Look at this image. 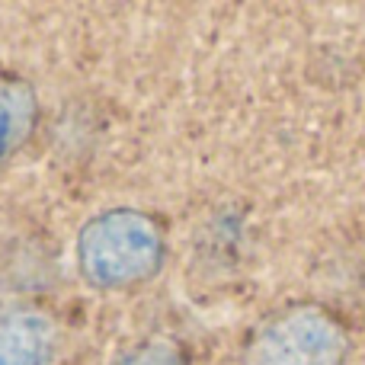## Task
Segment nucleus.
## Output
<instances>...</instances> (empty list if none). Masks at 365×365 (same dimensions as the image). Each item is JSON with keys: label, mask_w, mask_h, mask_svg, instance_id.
I'll return each mask as SVG.
<instances>
[{"label": "nucleus", "mask_w": 365, "mask_h": 365, "mask_svg": "<svg viewBox=\"0 0 365 365\" xmlns=\"http://www.w3.org/2000/svg\"><path fill=\"white\" fill-rule=\"evenodd\" d=\"M167 263V225L148 208L113 205L74 234V269L93 292H132L154 282Z\"/></svg>", "instance_id": "1"}, {"label": "nucleus", "mask_w": 365, "mask_h": 365, "mask_svg": "<svg viewBox=\"0 0 365 365\" xmlns=\"http://www.w3.org/2000/svg\"><path fill=\"white\" fill-rule=\"evenodd\" d=\"M346 330L330 311L298 304L266 317L250 334L240 365H343Z\"/></svg>", "instance_id": "2"}, {"label": "nucleus", "mask_w": 365, "mask_h": 365, "mask_svg": "<svg viewBox=\"0 0 365 365\" xmlns=\"http://www.w3.org/2000/svg\"><path fill=\"white\" fill-rule=\"evenodd\" d=\"M61 349V321L48 308L19 304L0 311V365H58Z\"/></svg>", "instance_id": "3"}, {"label": "nucleus", "mask_w": 365, "mask_h": 365, "mask_svg": "<svg viewBox=\"0 0 365 365\" xmlns=\"http://www.w3.org/2000/svg\"><path fill=\"white\" fill-rule=\"evenodd\" d=\"M38 90L19 74H0V170L29 148L38 132Z\"/></svg>", "instance_id": "4"}, {"label": "nucleus", "mask_w": 365, "mask_h": 365, "mask_svg": "<svg viewBox=\"0 0 365 365\" xmlns=\"http://www.w3.org/2000/svg\"><path fill=\"white\" fill-rule=\"evenodd\" d=\"M109 365H186V356H182L180 343L170 336H148V340L122 349Z\"/></svg>", "instance_id": "5"}]
</instances>
